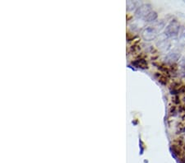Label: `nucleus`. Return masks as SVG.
<instances>
[{
    "mask_svg": "<svg viewBox=\"0 0 185 163\" xmlns=\"http://www.w3.org/2000/svg\"><path fill=\"white\" fill-rule=\"evenodd\" d=\"M180 30V25L177 22H172L169 26L167 27L166 30H165V33L169 36H175L177 35V33Z\"/></svg>",
    "mask_w": 185,
    "mask_h": 163,
    "instance_id": "f257e3e1",
    "label": "nucleus"
},
{
    "mask_svg": "<svg viewBox=\"0 0 185 163\" xmlns=\"http://www.w3.org/2000/svg\"><path fill=\"white\" fill-rule=\"evenodd\" d=\"M143 36L147 40H152V39L155 38L156 33H155V32L153 31L152 29H147V30H146V32H144Z\"/></svg>",
    "mask_w": 185,
    "mask_h": 163,
    "instance_id": "f03ea898",
    "label": "nucleus"
},
{
    "mask_svg": "<svg viewBox=\"0 0 185 163\" xmlns=\"http://www.w3.org/2000/svg\"><path fill=\"white\" fill-rule=\"evenodd\" d=\"M156 17H157L156 12H151L146 16V20H147V22H152V21L156 20Z\"/></svg>",
    "mask_w": 185,
    "mask_h": 163,
    "instance_id": "7ed1b4c3",
    "label": "nucleus"
}]
</instances>
